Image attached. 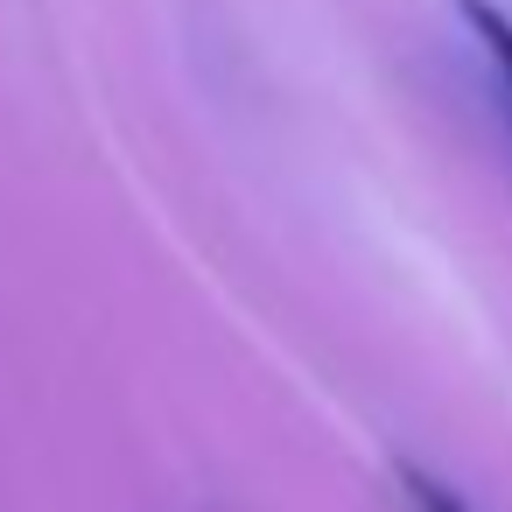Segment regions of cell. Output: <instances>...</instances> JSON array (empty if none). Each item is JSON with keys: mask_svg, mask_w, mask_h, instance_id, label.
Instances as JSON below:
<instances>
[{"mask_svg": "<svg viewBox=\"0 0 512 512\" xmlns=\"http://www.w3.org/2000/svg\"><path fill=\"white\" fill-rule=\"evenodd\" d=\"M400 491H407V498H414L421 512H470V505H463V498H456V491H449L442 477H428L421 463H400Z\"/></svg>", "mask_w": 512, "mask_h": 512, "instance_id": "obj_1", "label": "cell"}]
</instances>
